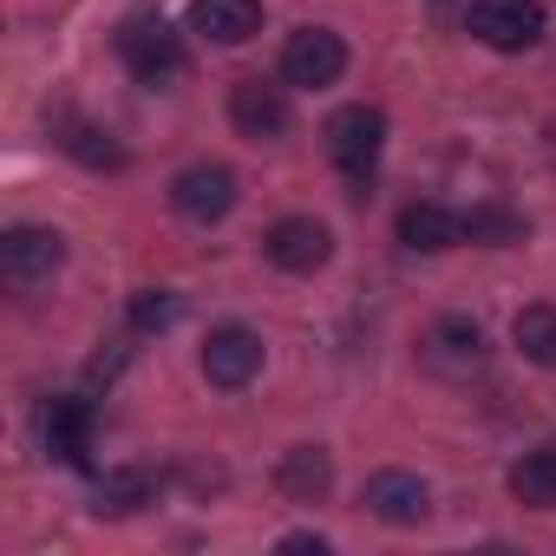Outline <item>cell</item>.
<instances>
[{
    "label": "cell",
    "mask_w": 556,
    "mask_h": 556,
    "mask_svg": "<svg viewBox=\"0 0 556 556\" xmlns=\"http://www.w3.org/2000/svg\"><path fill=\"white\" fill-rule=\"evenodd\" d=\"M321 138H328L334 170H341L348 184H361L354 197H367V177H374V164H380V151H387V112H380V105H348V112L328 118Z\"/></svg>",
    "instance_id": "obj_1"
},
{
    "label": "cell",
    "mask_w": 556,
    "mask_h": 556,
    "mask_svg": "<svg viewBox=\"0 0 556 556\" xmlns=\"http://www.w3.org/2000/svg\"><path fill=\"white\" fill-rule=\"evenodd\" d=\"M465 27L471 40H484L491 53H523L543 40L549 14H543V0H471L465 8Z\"/></svg>",
    "instance_id": "obj_2"
},
{
    "label": "cell",
    "mask_w": 556,
    "mask_h": 556,
    "mask_svg": "<svg viewBox=\"0 0 556 556\" xmlns=\"http://www.w3.org/2000/svg\"><path fill=\"white\" fill-rule=\"evenodd\" d=\"M66 262V236L60 229H40V223H21L0 236V275H8V289H40L53 282Z\"/></svg>",
    "instance_id": "obj_3"
},
{
    "label": "cell",
    "mask_w": 556,
    "mask_h": 556,
    "mask_svg": "<svg viewBox=\"0 0 556 556\" xmlns=\"http://www.w3.org/2000/svg\"><path fill=\"white\" fill-rule=\"evenodd\" d=\"M118 60L131 66L138 86H164V79L184 73V40L164 21H125L118 27Z\"/></svg>",
    "instance_id": "obj_4"
},
{
    "label": "cell",
    "mask_w": 556,
    "mask_h": 556,
    "mask_svg": "<svg viewBox=\"0 0 556 556\" xmlns=\"http://www.w3.org/2000/svg\"><path fill=\"white\" fill-rule=\"evenodd\" d=\"M341 73H348V47H341V34H328V27H302V34H289V47H282V79H289V86H302V92H328V86H341Z\"/></svg>",
    "instance_id": "obj_5"
},
{
    "label": "cell",
    "mask_w": 556,
    "mask_h": 556,
    "mask_svg": "<svg viewBox=\"0 0 556 556\" xmlns=\"http://www.w3.org/2000/svg\"><path fill=\"white\" fill-rule=\"evenodd\" d=\"M255 374H262V334L242 328V321L210 328V341H203V380L223 387V393H236V387H249Z\"/></svg>",
    "instance_id": "obj_6"
},
{
    "label": "cell",
    "mask_w": 556,
    "mask_h": 556,
    "mask_svg": "<svg viewBox=\"0 0 556 556\" xmlns=\"http://www.w3.org/2000/svg\"><path fill=\"white\" fill-rule=\"evenodd\" d=\"M262 255H268L275 268H289V275H315V268L334 255V236H328V223H315V216H282V223H268Z\"/></svg>",
    "instance_id": "obj_7"
},
{
    "label": "cell",
    "mask_w": 556,
    "mask_h": 556,
    "mask_svg": "<svg viewBox=\"0 0 556 556\" xmlns=\"http://www.w3.org/2000/svg\"><path fill=\"white\" fill-rule=\"evenodd\" d=\"M419 354H426V367H432V374L465 380V374H478V367H484V328H478V321H465V315H439V321L426 328Z\"/></svg>",
    "instance_id": "obj_8"
},
{
    "label": "cell",
    "mask_w": 556,
    "mask_h": 556,
    "mask_svg": "<svg viewBox=\"0 0 556 556\" xmlns=\"http://www.w3.org/2000/svg\"><path fill=\"white\" fill-rule=\"evenodd\" d=\"M170 210L190 216V223H216V216H229V210H236V170H229V164H190V170H177V184H170Z\"/></svg>",
    "instance_id": "obj_9"
},
{
    "label": "cell",
    "mask_w": 556,
    "mask_h": 556,
    "mask_svg": "<svg viewBox=\"0 0 556 556\" xmlns=\"http://www.w3.org/2000/svg\"><path fill=\"white\" fill-rule=\"evenodd\" d=\"M229 125L255 144L268 138H282L289 131V92L282 86H268V79H236L229 86Z\"/></svg>",
    "instance_id": "obj_10"
},
{
    "label": "cell",
    "mask_w": 556,
    "mask_h": 556,
    "mask_svg": "<svg viewBox=\"0 0 556 556\" xmlns=\"http://www.w3.org/2000/svg\"><path fill=\"white\" fill-rule=\"evenodd\" d=\"M361 504H367L380 523L406 530V523H426L432 491H426V478H413V471H374V478H367V491H361Z\"/></svg>",
    "instance_id": "obj_11"
},
{
    "label": "cell",
    "mask_w": 556,
    "mask_h": 556,
    "mask_svg": "<svg viewBox=\"0 0 556 556\" xmlns=\"http://www.w3.org/2000/svg\"><path fill=\"white\" fill-rule=\"evenodd\" d=\"M190 34L210 47H242L262 34V0H190Z\"/></svg>",
    "instance_id": "obj_12"
},
{
    "label": "cell",
    "mask_w": 556,
    "mask_h": 556,
    "mask_svg": "<svg viewBox=\"0 0 556 556\" xmlns=\"http://www.w3.org/2000/svg\"><path fill=\"white\" fill-rule=\"evenodd\" d=\"M40 439H47V452L60 458V465H86V452H92V406L73 393V400H53L47 413H40Z\"/></svg>",
    "instance_id": "obj_13"
},
{
    "label": "cell",
    "mask_w": 556,
    "mask_h": 556,
    "mask_svg": "<svg viewBox=\"0 0 556 556\" xmlns=\"http://www.w3.org/2000/svg\"><path fill=\"white\" fill-rule=\"evenodd\" d=\"M400 242L406 249H419V255H439V249H458L465 242V216L458 210H445V203H406L400 210Z\"/></svg>",
    "instance_id": "obj_14"
},
{
    "label": "cell",
    "mask_w": 556,
    "mask_h": 556,
    "mask_svg": "<svg viewBox=\"0 0 556 556\" xmlns=\"http://www.w3.org/2000/svg\"><path fill=\"white\" fill-rule=\"evenodd\" d=\"M328 484H334V465H328L321 445H295V452H282V465H275V491L295 497V504L328 497Z\"/></svg>",
    "instance_id": "obj_15"
},
{
    "label": "cell",
    "mask_w": 556,
    "mask_h": 556,
    "mask_svg": "<svg viewBox=\"0 0 556 556\" xmlns=\"http://www.w3.org/2000/svg\"><path fill=\"white\" fill-rule=\"evenodd\" d=\"M151 497H157V471L131 465V471H112V478H99V491H92V510H99V517H131V510H144Z\"/></svg>",
    "instance_id": "obj_16"
},
{
    "label": "cell",
    "mask_w": 556,
    "mask_h": 556,
    "mask_svg": "<svg viewBox=\"0 0 556 556\" xmlns=\"http://www.w3.org/2000/svg\"><path fill=\"white\" fill-rule=\"evenodd\" d=\"M510 491L517 504H536V510H556V445H536L510 465Z\"/></svg>",
    "instance_id": "obj_17"
},
{
    "label": "cell",
    "mask_w": 556,
    "mask_h": 556,
    "mask_svg": "<svg viewBox=\"0 0 556 556\" xmlns=\"http://www.w3.org/2000/svg\"><path fill=\"white\" fill-rule=\"evenodd\" d=\"M510 341H517V354H523V361L556 367V308H549V302H530V308L510 321Z\"/></svg>",
    "instance_id": "obj_18"
},
{
    "label": "cell",
    "mask_w": 556,
    "mask_h": 556,
    "mask_svg": "<svg viewBox=\"0 0 556 556\" xmlns=\"http://www.w3.org/2000/svg\"><path fill=\"white\" fill-rule=\"evenodd\" d=\"M60 151H73V157L92 164V170H118V164H125V151L112 144V131L79 125V118H60Z\"/></svg>",
    "instance_id": "obj_19"
},
{
    "label": "cell",
    "mask_w": 556,
    "mask_h": 556,
    "mask_svg": "<svg viewBox=\"0 0 556 556\" xmlns=\"http://www.w3.org/2000/svg\"><path fill=\"white\" fill-rule=\"evenodd\" d=\"M523 229H530V223H523L517 210H497V203L465 216V236H471V242H484V249H510V242H523Z\"/></svg>",
    "instance_id": "obj_20"
},
{
    "label": "cell",
    "mask_w": 556,
    "mask_h": 556,
    "mask_svg": "<svg viewBox=\"0 0 556 556\" xmlns=\"http://www.w3.org/2000/svg\"><path fill=\"white\" fill-rule=\"evenodd\" d=\"M170 321H177V295L170 289H138L131 295V328L138 334H164Z\"/></svg>",
    "instance_id": "obj_21"
},
{
    "label": "cell",
    "mask_w": 556,
    "mask_h": 556,
    "mask_svg": "<svg viewBox=\"0 0 556 556\" xmlns=\"http://www.w3.org/2000/svg\"><path fill=\"white\" fill-rule=\"evenodd\" d=\"M282 549H295V556H308V549H315V556H328V543H321L315 530H295V536H282Z\"/></svg>",
    "instance_id": "obj_22"
}]
</instances>
